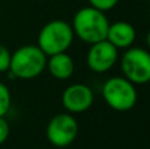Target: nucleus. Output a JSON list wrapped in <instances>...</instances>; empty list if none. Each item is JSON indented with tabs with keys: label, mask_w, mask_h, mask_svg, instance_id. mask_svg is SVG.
Listing matches in <instances>:
<instances>
[{
	"label": "nucleus",
	"mask_w": 150,
	"mask_h": 149,
	"mask_svg": "<svg viewBox=\"0 0 150 149\" xmlns=\"http://www.w3.org/2000/svg\"><path fill=\"white\" fill-rule=\"evenodd\" d=\"M71 26L74 36L86 44H95L105 40L109 28V20L105 12L88 5L76 11Z\"/></svg>",
	"instance_id": "1"
},
{
	"label": "nucleus",
	"mask_w": 150,
	"mask_h": 149,
	"mask_svg": "<svg viewBox=\"0 0 150 149\" xmlns=\"http://www.w3.org/2000/svg\"><path fill=\"white\" fill-rule=\"evenodd\" d=\"M47 57L37 45H24L11 54L9 75L18 79H34L46 69Z\"/></svg>",
	"instance_id": "2"
},
{
	"label": "nucleus",
	"mask_w": 150,
	"mask_h": 149,
	"mask_svg": "<svg viewBox=\"0 0 150 149\" xmlns=\"http://www.w3.org/2000/svg\"><path fill=\"white\" fill-rule=\"evenodd\" d=\"M73 26L65 20H52L42 26L37 38V46L50 57L67 52L74 41Z\"/></svg>",
	"instance_id": "3"
},
{
	"label": "nucleus",
	"mask_w": 150,
	"mask_h": 149,
	"mask_svg": "<svg viewBox=\"0 0 150 149\" xmlns=\"http://www.w3.org/2000/svg\"><path fill=\"white\" fill-rule=\"evenodd\" d=\"M104 102L117 112H127L137 103L136 86L125 77H112L107 79L101 89Z\"/></svg>",
	"instance_id": "4"
},
{
	"label": "nucleus",
	"mask_w": 150,
	"mask_h": 149,
	"mask_svg": "<svg viewBox=\"0 0 150 149\" xmlns=\"http://www.w3.org/2000/svg\"><path fill=\"white\" fill-rule=\"evenodd\" d=\"M121 71L133 84L150 82V52L142 48H128L121 57Z\"/></svg>",
	"instance_id": "5"
},
{
	"label": "nucleus",
	"mask_w": 150,
	"mask_h": 149,
	"mask_svg": "<svg viewBox=\"0 0 150 149\" xmlns=\"http://www.w3.org/2000/svg\"><path fill=\"white\" fill-rule=\"evenodd\" d=\"M79 133V124L73 114L62 112L53 116L46 126V137L55 148L71 145Z\"/></svg>",
	"instance_id": "6"
},
{
	"label": "nucleus",
	"mask_w": 150,
	"mask_h": 149,
	"mask_svg": "<svg viewBox=\"0 0 150 149\" xmlns=\"http://www.w3.org/2000/svg\"><path fill=\"white\" fill-rule=\"evenodd\" d=\"M119 60V49L107 40L91 44L87 53V66L93 73L103 74L111 70Z\"/></svg>",
	"instance_id": "7"
},
{
	"label": "nucleus",
	"mask_w": 150,
	"mask_h": 149,
	"mask_svg": "<svg viewBox=\"0 0 150 149\" xmlns=\"http://www.w3.org/2000/svg\"><path fill=\"white\" fill-rule=\"evenodd\" d=\"M93 92L87 84L74 83L65 89L62 106L69 114H82L92 107Z\"/></svg>",
	"instance_id": "8"
},
{
	"label": "nucleus",
	"mask_w": 150,
	"mask_h": 149,
	"mask_svg": "<svg viewBox=\"0 0 150 149\" xmlns=\"http://www.w3.org/2000/svg\"><path fill=\"white\" fill-rule=\"evenodd\" d=\"M136 29L128 21H115L109 23L105 40L117 49H128L136 41Z\"/></svg>",
	"instance_id": "9"
},
{
	"label": "nucleus",
	"mask_w": 150,
	"mask_h": 149,
	"mask_svg": "<svg viewBox=\"0 0 150 149\" xmlns=\"http://www.w3.org/2000/svg\"><path fill=\"white\" fill-rule=\"evenodd\" d=\"M46 67L53 78L65 81V79H69L74 74L75 65L73 58L66 52H63L50 55L46 62Z\"/></svg>",
	"instance_id": "10"
},
{
	"label": "nucleus",
	"mask_w": 150,
	"mask_h": 149,
	"mask_svg": "<svg viewBox=\"0 0 150 149\" xmlns=\"http://www.w3.org/2000/svg\"><path fill=\"white\" fill-rule=\"evenodd\" d=\"M12 98H11V91L3 82H0V118H4L11 108Z\"/></svg>",
	"instance_id": "11"
},
{
	"label": "nucleus",
	"mask_w": 150,
	"mask_h": 149,
	"mask_svg": "<svg viewBox=\"0 0 150 149\" xmlns=\"http://www.w3.org/2000/svg\"><path fill=\"white\" fill-rule=\"evenodd\" d=\"M11 54L12 53L8 50V48L0 44V73H5V71L9 70Z\"/></svg>",
	"instance_id": "12"
},
{
	"label": "nucleus",
	"mask_w": 150,
	"mask_h": 149,
	"mask_svg": "<svg viewBox=\"0 0 150 149\" xmlns=\"http://www.w3.org/2000/svg\"><path fill=\"white\" fill-rule=\"evenodd\" d=\"M88 3H90L91 7L107 12V11H111L112 8L116 7L119 0H88Z\"/></svg>",
	"instance_id": "13"
},
{
	"label": "nucleus",
	"mask_w": 150,
	"mask_h": 149,
	"mask_svg": "<svg viewBox=\"0 0 150 149\" xmlns=\"http://www.w3.org/2000/svg\"><path fill=\"white\" fill-rule=\"evenodd\" d=\"M9 136V124L4 118H0V145L4 144Z\"/></svg>",
	"instance_id": "14"
},
{
	"label": "nucleus",
	"mask_w": 150,
	"mask_h": 149,
	"mask_svg": "<svg viewBox=\"0 0 150 149\" xmlns=\"http://www.w3.org/2000/svg\"><path fill=\"white\" fill-rule=\"evenodd\" d=\"M146 45L150 48V31L148 32V34H146Z\"/></svg>",
	"instance_id": "15"
}]
</instances>
